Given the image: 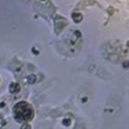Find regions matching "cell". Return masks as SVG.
I'll return each instance as SVG.
<instances>
[{
	"label": "cell",
	"instance_id": "cell-4",
	"mask_svg": "<svg viewBox=\"0 0 129 129\" xmlns=\"http://www.w3.org/2000/svg\"><path fill=\"white\" fill-rule=\"evenodd\" d=\"M21 129H32V127H31L30 124H23L21 127Z\"/></svg>",
	"mask_w": 129,
	"mask_h": 129
},
{
	"label": "cell",
	"instance_id": "cell-6",
	"mask_svg": "<svg viewBox=\"0 0 129 129\" xmlns=\"http://www.w3.org/2000/svg\"><path fill=\"white\" fill-rule=\"evenodd\" d=\"M0 82H1V79H0Z\"/></svg>",
	"mask_w": 129,
	"mask_h": 129
},
{
	"label": "cell",
	"instance_id": "cell-5",
	"mask_svg": "<svg viewBox=\"0 0 129 129\" xmlns=\"http://www.w3.org/2000/svg\"><path fill=\"white\" fill-rule=\"evenodd\" d=\"M2 107H5V103H0V108H2Z\"/></svg>",
	"mask_w": 129,
	"mask_h": 129
},
{
	"label": "cell",
	"instance_id": "cell-1",
	"mask_svg": "<svg viewBox=\"0 0 129 129\" xmlns=\"http://www.w3.org/2000/svg\"><path fill=\"white\" fill-rule=\"evenodd\" d=\"M14 119L21 124H27L34 118V109L26 101H19L13 109Z\"/></svg>",
	"mask_w": 129,
	"mask_h": 129
},
{
	"label": "cell",
	"instance_id": "cell-2",
	"mask_svg": "<svg viewBox=\"0 0 129 129\" xmlns=\"http://www.w3.org/2000/svg\"><path fill=\"white\" fill-rule=\"evenodd\" d=\"M19 91H21V85L18 83L14 82V83H11L9 85V92H10L11 94H17Z\"/></svg>",
	"mask_w": 129,
	"mask_h": 129
},
{
	"label": "cell",
	"instance_id": "cell-3",
	"mask_svg": "<svg viewBox=\"0 0 129 129\" xmlns=\"http://www.w3.org/2000/svg\"><path fill=\"white\" fill-rule=\"evenodd\" d=\"M35 81H36V77H35L34 75H30L28 77H27V82L30 84H34Z\"/></svg>",
	"mask_w": 129,
	"mask_h": 129
}]
</instances>
